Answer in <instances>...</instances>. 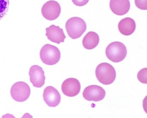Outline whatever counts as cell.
<instances>
[{
    "label": "cell",
    "instance_id": "1",
    "mask_svg": "<svg viewBox=\"0 0 147 118\" xmlns=\"http://www.w3.org/2000/svg\"><path fill=\"white\" fill-rule=\"evenodd\" d=\"M115 69L110 64L102 63L96 69V76L101 84L109 85L112 84L116 78Z\"/></svg>",
    "mask_w": 147,
    "mask_h": 118
},
{
    "label": "cell",
    "instance_id": "2",
    "mask_svg": "<svg viewBox=\"0 0 147 118\" xmlns=\"http://www.w3.org/2000/svg\"><path fill=\"white\" fill-rule=\"evenodd\" d=\"M65 28L70 37L73 39H78L85 32L86 24L80 17H71L66 22Z\"/></svg>",
    "mask_w": 147,
    "mask_h": 118
},
{
    "label": "cell",
    "instance_id": "3",
    "mask_svg": "<svg viewBox=\"0 0 147 118\" xmlns=\"http://www.w3.org/2000/svg\"><path fill=\"white\" fill-rule=\"evenodd\" d=\"M127 53L126 47L123 43L119 41L111 43L106 48L107 57L113 62H119L124 60Z\"/></svg>",
    "mask_w": 147,
    "mask_h": 118
},
{
    "label": "cell",
    "instance_id": "4",
    "mask_svg": "<svg viewBox=\"0 0 147 118\" xmlns=\"http://www.w3.org/2000/svg\"><path fill=\"white\" fill-rule=\"evenodd\" d=\"M40 57L45 64L53 66L58 63L59 61L61 53L56 46L50 44H46L41 49Z\"/></svg>",
    "mask_w": 147,
    "mask_h": 118
},
{
    "label": "cell",
    "instance_id": "5",
    "mask_svg": "<svg viewBox=\"0 0 147 118\" xmlns=\"http://www.w3.org/2000/svg\"><path fill=\"white\" fill-rule=\"evenodd\" d=\"M30 93L31 90L30 86L24 82H17L11 88V96L17 102L26 101L29 98Z\"/></svg>",
    "mask_w": 147,
    "mask_h": 118
},
{
    "label": "cell",
    "instance_id": "6",
    "mask_svg": "<svg viewBox=\"0 0 147 118\" xmlns=\"http://www.w3.org/2000/svg\"><path fill=\"white\" fill-rule=\"evenodd\" d=\"M60 5L57 1H49L43 5L41 9L43 16L46 19L53 20L58 18L61 13Z\"/></svg>",
    "mask_w": 147,
    "mask_h": 118
},
{
    "label": "cell",
    "instance_id": "7",
    "mask_svg": "<svg viewBox=\"0 0 147 118\" xmlns=\"http://www.w3.org/2000/svg\"><path fill=\"white\" fill-rule=\"evenodd\" d=\"M106 91L103 88L97 85H91L85 89L83 96L88 101H101L106 96Z\"/></svg>",
    "mask_w": 147,
    "mask_h": 118
},
{
    "label": "cell",
    "instance_id": "8",
    "mask_svg": "<svg viewBox=\"0 0 147 118\" xmlns=\"http://www.w3.org/2000/svg\"><path fill=\"white\" fill-rule=\"evenodd\" d=\"M61 89L65 96L68 97L75 96L80 92L81 84L78 79L74 78H69L63 81Z\"/></svg>",
    "mask_w": 147,
    "mask_h": 118
},
{
    "label": "cell",
    "instance_id": "9",
    "mask_svg": "<svg viewBox=\"0 0 147 118\" xmlns=\"http://www.w3.org/2000/svg\"><path fill=\"white\" fill-rule=\"evenodd\" d=\"M30 81L34 87L40 88L45 85V76L42 68L38 65L30 67L29 71Z\"/></svg>",
    "mask_w": 147,
    "mask_h": 118
},
{
    "label": "cell",
    "instance_id": "10",
    "mask_svg": "<svg viewBox=\"0 0 147 118\" xmlns=\"http://www.w3.org/2000/svg\"><path fill=\"white\" fill-rule=\"evenodd\" d=\"M43 98L46 104L51 107L58 106L61 101V96L57 90L52 86L45 88Z\"/></svg>",
    "mask_w": 147,
    "mask_h": 118
},
{
    "label": "cell",
    "instance_id": "11",
    "mask_svg": "<svg viewBox=\"0 0 147 118\" xmlns=\"http://www.w3.org/2000/svg\"><path fill=\"white\" fill-rule=\"evenodd\" d=\"M46 35L49 40L52 42L59 44L61 42H64L66 38L63 29L59 26L53 25L46 28Z\"/></svg>",
    "mask_w": 147,
    "mask_h": 118
},
{
    "label": "cell",
    "instance_id": "12",
    "mask_svg": "<svg viewBox=\"0 0 147 118\" xmlns=\"http://www.w3.org/2000/svg\"><path fill=\"white\" fill-rule=\"evenodd\" d=\"M110 7L116 15H124L130 9V1L129 0H110Z\"/></svg>",
    "mask_w": 147,
    "mask_h": 118
},
{
    "label": "cell",
    "instance_id": "13",
    "mask_svg": "<svg viewBox=\"0 0 147 118\" xmlns=\"http://www.w3.org/2000/svg\"><path fill=\"white\" fill-rule=\"evenodd\" d=\"M118 26L119 32L122 34L126 36L130 35L136 30V22L133 19L126 17L119 22Z\"/></svg>",
    "mask_w": 147,
    "mask_h": 118
},
{
    "label": "cell",
    "instance_id": "14",
    "mask_svg": "<svg viewBox=\"0 0 147 118\" xmlns=\"http://www.w3.org/2000/svg\"><path fill=\"white\" fill-rule=\"evenodd\" d=\"M99 41L100 38L98 35L93 31H90L83 38L82 45L86 49L92 50L98 45Z\"/></svg>",
    "mask_w": 147,
    "mask_h": 118
},
{
    "label": "cell",
    "instance_id": "15",
    "mask_svg": "<svg viewBox=\"0 0 147 118\" xmlns=\"http://www.w3.org/2000/svg\"><path fill=\"white\" fill-rule=\"evenodd\" d=\"M9 5V0H0V20L7 13Z\"/></svg>",
    "mask_w": 147,
    "mask_h": 118
},
{
    "label": "cell",
    "instance_id": "16",
    "mask_svg": "<svg viewBox=\"0 0 147 118\" xmlns=\"http://www.w3.org/2000/svg\"><path fill=\"white\" fill-rule=\"evenodd\" d=\"M147 68H144L139 71L137 75V78L140 82L143 84L147 83Z\"/></svg>",
    "mask_w": 147,
    "mask_h": 118
},
{
    "label": "cell",
    "instance_id": "17",
    "mask_svg": "<svg viewBox=\"0 0 147 118\" xmlns=\"http://www.w3.org/2000/svg\"><path fill=\"white\" fill-rule=\"evenodd\" d=\"M135 4L141 10H147V0H135Z\"/></svg>",
    "mask_w": 147,
    "mask_h": 118
},
{
    "label": "cell",
    "instance_id": "18",
    "mask_svg": "<svg viewBox=\"0 0 147 118\" xmlns=\"http://www.w3.org/2000/svg\"><path fill=\"white\" fill-rule=\"evenodd\" d=\"M89 0H72L74 4L78 7H82L88 4Z\"/></svg>",
    "mask_w": 147,
    "mask_h": 118
}]
</instances>
